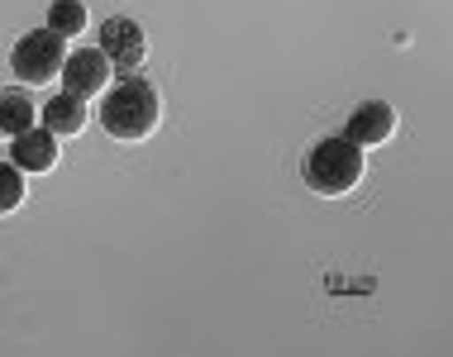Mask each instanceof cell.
Instances as JSON below:
<instances>
[{
	"mask_svg": "<svg viewBox=\"0 0 453 357\" xmlns=\"http://www.w3.org/2000/svg\"><path fill=\"white\" fill-rule=\"evenodd\" d=\"M101 129L119 143H143L163 119V101H157L149 77H125L115 81V91H101Z\"/></svg>",
	"mask_w": 453,
	"mask_h": 357,
	"instance_id": "6da1fadb",
	"label": "cell"
},
{
	"mask_svg": "<svg viewBox=\"0 0 453 357\" xmlns=\"http://www.w3.org/2000/svg\"><path fill=\"white\" fill-rule=\"evenodd\" d=\"M363 171H367V157L353 139H320L305 153V186L334 195V201L363 186Z\"/></svg>",
	"mask_w": 453,
	"mask_h": 357,
	"instance_id": "7a4b0ae2",
	"label": "cell"
},
{
	"mask_svg": "<svg viewBox=\"0 0 453 357\" xmlns=\"http://www.w3.org/2000/svg\"><path fill=\"white\" fill-rule=\"evenodd\" d=\"M63 63H67V39L53 29H34L24 34L15 43V53H10V72H15L19 81L29 86H43L53 77H63Z\"/></svg>",
	"mask_w": 453,
	"mask_h": 357,
	"instance_id": "3957f363",
	"label": "cell"
},
{
	"mask_svg": "<svg viewBox=\"0 0 453 357\" xmlns=\"http://www.w3.org/2000/svg\"><path fill=\"white\" fill-rule=\"evenodd\" d=\"M101 53L110 57L115 72H139L143 57H149V39L134 19H105L101 24Z\"/></svg>",
	"mask_w": 453,
	"mask_h": 357,
	"instance_id": "277c9868",
	"label": "cell"
},
{
	"mask_svg": "<svg viewBox=\"0 0 453 357\" xmlns=\"http://www.w3.org/2000/svg\"><path fill=\"white\" fill-rule=\"evenodd\" d=\"M110 72L115 67H110V57L101 53V48H77V53H67V63H63V91L91 101V95L105 91Z\"/></svg>",
	"mask_w": 453,
	"mask_h": 357,
	"instance_id": "5b68a950",
	"label": "cell"
},
{
	"mask_svg": "<svg viewBox=\"0 0 453 357\" xmlns=\"http://www.w3.org/2000/svg\"><path fill=\"white\" fill-rule=\"evenodd\" d=\"M10 163H15L19 171H53L58 167V133H48L43 125L24 129L19 139H10Z\"/></svg>",
	"mask_w": 453,
	"mask_h": 357,
	"instance_id": "8992f818",
	"label": "cell"
},
{
	"mask_svg": "<svg viewBox=\"0 0 453 357\" xmlns=\"http://www.w3.org/2000/svg\"><path fill=\"white\" fill-rule=\"evenodd\" d=\"M391 133H396V110H391L387 101H363L358 110H353L344 139H353L358 148H377V143H387Z\"/></svg>",
	"mask_w": 453,
	"mask_h": 357,
	"instance_id": "52a82bcc",
	"label": "cell"
},
{
	"mask_svg": "<svg viewBox=\"0 0 453 357\" xmlns=\"http://www.w3.org/2000/svg\"><path fill=\"white\" fill-rule=\"evenodd\" d=\"M87 101L81 95H72V91H63V95H53V101L43 105V129L48 133H58V139H77L81 129H87Z\"/></svg>",
	"mask_w": 453,
	"mask_h": 357,
	"instance_id": "ba28073f",
	"label": "cell"
},
{
	"mask_svg": "<svg viewBox=\"0 0 453 357\" xmlns=\"http://www.w3.org/2000/svg\"><path fill=\"white\" fill-rule=\"evenodd\" d=\"M34 119H39V110H34L29 91H19V86L0 91V139H19L24 129H34Z\"/></svg>",
	"mask_w": 453,
	"mask_h": 357,
	"instance_id": "9c48e42d",
	"label": "cell"
},
{
	"mask_svg": "<svg viewBox=\"0 0 453 357\" xmlns=\"http://www.w3.org/2000/svg\"><path fill=\"white\" fill-rule=\"evenodd\" d=\"M48 29L63 34V39H81V29H87V5H81V0H53V5H48Z\"/></svg>",
	"mask_w": 453,
	"mask_h": 357,
	"instance_id": "30bf717a",
	"label": "cell"
},
{
	"mask_svg": "<svg viewBox=\"0 0 453 357\" xmlns=\"http://www.w3.org/2000/svg\"><path fill=\"white\" fill-rule=\"evenodd\" d=\"M24 205V171L15 163H0V215H15Z\"/></svg>",
	"mask_w": 453,
	"mask_h": 357,
	"instance_id": "8fae6325",
	"label": "cell"
}]
</instances>
